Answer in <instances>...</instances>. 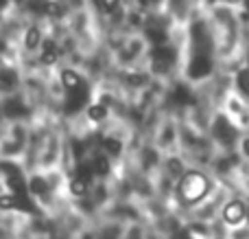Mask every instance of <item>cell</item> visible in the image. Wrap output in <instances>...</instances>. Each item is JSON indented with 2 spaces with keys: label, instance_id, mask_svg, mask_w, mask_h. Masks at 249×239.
<instances>
[{
  "label": "cell",
  "instance_id": "obj_7",
  "mask_svg": "<svg viewBox=\"0 0 249 239\" xmlns=\"http://www.w3.org/2000/svg\"><path fill=\"white\" fill-rule=\"evenodd\" d=\"M249 218V211H247V204L241 200V198H232L228 200L223 206H221V219H223L225 226L230 228H238L247 222Z\"/></svg>",
  "mask_w": 249,
  "mask_h": 239
},
{
  "label": "cell",
  "instance_id": "obj_10",
  "mask_svg": "<svg viewBox=\"0 0 249 239\" xmlns=\"http://www.w3.org/2000/svg\"><path fill=\"white\" fill-rule=\"evenodd\" d=\"M68 191L72 198H86L88 193H90V182H86V180L79 178V176H70Z\"/></svg>",
  "mask_w": 249,
  "mask_h": 239
},
{
  "label": "cell",
  "instance_id": "obj_14",
  "mask_svg": "<svg viewBox=\"0 0 249 239\" xmlns=\"http://www.w3.org/2000/svg\"><path fill=\"white\" fill-rule=\"evenodd\" d=\"M33 2H46V0H26V7H29V4H33Z\"/></svg>",
  "mask_w": 249,
  "mask_h": 239
},
{
  "label": "cell",
  "instance_id": "obj_4",
  "mask_svg": "<svg viewBox=\"0 0 249 239\" xmlns=\"http://www.w3.org/2000/svg\"><path fill=\"white\" fill-rule=\"evenodd\" d=\"M146 140L153 145V149L160 156L177 152V114L173 110H164V114L155 123Z\"/></svg>",
  "mask_w": 249,
  "mask_h": 239
},
{
  "label": "cell",
  "instance_id": "obj_8",
  "mask_svg": "<svg viewBox=\"0 0 249 239\" xmlns=\"http://www.w3.org/2000/svg\"><path fill=\"white\" fill-rule=\"evenodd\" d=\"M230 86H232V90L236 95H241L245 101H249V64L247 61H243L241 66H236L230 73Z\"/></svg>",
  "mask_w": 249,
  "mask_h": 239
},
{
  "label": "cell",
  "instance_id": "obj_9",
  "mask_svg": "<svg viewBox=\"0 0 249 239\" xmlns=\"http://www.w3.org/2000/svg\"><path fill=\"white\" fill-rule=\"evenodd\" d=\"M86 4L92 9V13H94L96 18H103V16H107V13L116 11L118 7H123L124 0H86Z\"/></svg>",
  "mask_w": 249,
  "mask_h": 239
},
{
  "label": "cell",
  "instance_id": "obj_13",
  "mask_svg": "<svg viewBox=\"0 0 249 239\" xmlns=\"http://www.w3.org/2000/svg\"><path fill=\"white\" fill-rule=\"evenodd\" d=\"M219 2L230 4V7H236V9H243V4H245V0H219Z\"/></svg>",
  "mask_w": 249,
  "mask_h": 239
},
{
  "label": "cell",
  "instance_id": "obj_11",
  "mask_svg": "<svg viewBox=\"0 0 249 239\" xmlns=\"http://www.w3.org/2000/svg\"><path fill=\"white\" fill-rule=\"evenodd\" d=\"M234 156H236L241 162H247L249 165V132L238 134L236 145H234Z\"/></svg>",
  "mask_w": 249,
  "mask_h": 239
},
{
  "label": "cell",
  "instance_id": "obj_6",
  "mask_svg": "<svg viewBox=\"0 0 249 239\" xmlns=\"http://www.w3.org/2000/svg\"><path fill=\"white\" fill-rule=\"evenodd\" d=\"M216 110H219L241 134L243 132H249V101H245L241 95H236L232 88L223 95V99H221Z\"/></svg>",
  "mask_w": 249,
  "mask_h": 239
},
{
  "label": "cell",
  "instance_id": "obj_3",
  "mask_svg": "<svg viewBox=\"0 0 249 239\" xmlns=\"http://www.w3.org/2000/svg\"><path fill=\"white\" fill-rule=\"evenodd\" d=\"M149 51H151L149 40L142 33H131L118 51L107 55L109 70L112 73H124V70L142 68L146 57H149Z\"/></svg>",
  "mask_w": 249,
  "mask_h": 239
},
{
  "label": "cell",
  "instance_id": "obj_5",
  "mask_svg": "<svg viewBox=\"0 0 249 239\" xmlns=\"http://www.w3.org/2000/svg\"><path fill=\"white\" fill-rule=\"evenodd\" d=\"M22 90V61L18 55L0 60V105Z\"/></svg>",
  "mask_w": 249,
  "mask_h": 239
},
{
  "label": "cell",
  "instance_id": "obj_2",
  "mask_svg": "<svg viewBox=\"0 0 249 239\" xmlns=\"http://www.w3.org/2000/svg\"><path fill=\"white\" fill-rule=\"evenodd\" d=\"M214 191V182L208 176V171L203 169H190L184 171L179 180L175 182V198L181 206H188V209H195L199 202H203L210 193Z\"/></svg>",
  "mask_w": 249,
  "mask_h": 239
},
{
  "label": "cell",
  "instance_id": "obj_15",
  "mask_svg": "<svg viewBox=\"0 0 249 239\" xmlns=\"http://www.w3.org/2000/svg\"><path fill=\"white\" fill-rule=\"evenodd\" d=\"M247 222H249V218H247Z\"/></svg>",
  "mask_w": 249,
  "mask_h": 239
},
{
  "label": "cell",
  "instance_id": "obj_12",
  "mask_svg": "<svg viewBox=\"0 0 249 239\" xmlns=\"http://www.w3.org/2000/svg\"><path fill=\"white\" fill-rule=\"evenodd\" d=\"M9 191H11V189H9V178L2 174V171H0V196H2V193H9Z\"/></svg>",
  "mask_w": 249,
  "mask_h": 239
},
{
  "label": "cell",
  "instance_id": "obj_1",
  "mask_svg": "<svg viewBox=\"0 0 249 239\" xmlns=\"http://www.w3.org/2000/svg\"><path fill=\"white\" fill-rule=\"evenodd\" d=\"M33 145V123L31 117H4L0 121V162L22 165Z\"/></svg>",
  "mask_w": 249,
  "mask_h": 239
}]
</instances>
